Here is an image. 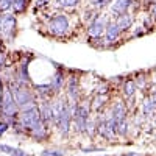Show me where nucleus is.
Masks as SVG:
<instances>
[{
  "mask_svg": "<svg viewBox=\"0 0 156 156\" xmlns=\"http://www.w3.org/2000/svg\"><path fill=\"white\" fill-rule=\"evenodd\" d=\"M11 94H12V98H14L16 105L20 111H27L30 108L34 106V100H33V94L31 90L25 89L20 83H16L11 86Z\"/></svg>",
  "mask_w": 156,
  "mask_h": 156,
  "instance_id": "1",
  "label": "nucleus"
},
{
  "mask_svg": "<svg viewBox=\"0 0 156 156\" xmlns=\"http://www.w3.org/2000/svg\"><path fill=\"white\" fill-rule=\"evenodd\" d=\"M73 120L76 131H86L89 122V105L87 103H78L73 111Z\"/></svg>",
  "mask_w": 156,
  "mask_h": 156,
  "instance_id": "2",
  "label": "nucleus"
},
{
  "mask_svg": "<svg viewBox=\"0 0 156 156\" xmlns=\"http://www.w3.org/2000/svg\"><path fill=\"white\" fill-rule=\"evenodd\" d=\"M39 122H42V117H41V111H39L36 106H33V108H30V109H27V111H22V114H20V122H19L22 126L31 129V128H34Z\"/></svg>",
  "mask_w": 156,
  "mask_h": 156,
  "instance_id": "3",
  "label": "nucleus"
},
{
  "mask_svg": "<svg viewBox=\"0 0 156 156\" xmlns=\"http://www.w3.org/2000/svg\"><path fill=\"white\" fill-rule=\"evenodd\" d=\"M48 28H50V33L55 34V36H62L69 30V19L64 16V14H56L50 19V23H48Z\"/></svg>",
  "mask_w": 156,
  "mask_h": 156,
  "instance_id": "4",
  "label": "nucleus"
},
{
  "mask_svg": "<svg viewBox=\"0 0 156 156\" xmlns=\"http://www.w3.org/2000/svg\"><path fill=\"white\" fill-rule=\"evenodd\" d=\"M0 105H2V112L5 114V117H16L17 105H16L14 98H12V94H11L9 89H5L3 90L2 100H0Z\"/></svg>",
  "mask_w": 156,
  "mask_h": 156,
  "instance_id": "5",
  "label": "nucleus"
},
{
  "mask_svg": "<svg viewBox=\"0 0 156 156\" xmlns=\"http://www.w3.org/2000/svg\"><path fill=\"white\" fill-rule=\"evenodd\" d=\"M14 28H16V19L12 14L8 12H2L0 14V33H2L6 39H11L14 34Z\"/></svg>",
  "mask_w": 156,
  "mask_h": 156,
  "instance_id": "6",
  "label": "nucleus"
},
{
  "mask_svg": "<svg viewBox=\"0 0 156 156\" xmlns=\"http://www.w3.org/2000/svg\"><path fill=\"white\" fill-rule=\"evenodd\" d=\"M108 23H109V20H108V17H105V16H98L97 19H94L92 22H90L89 30H87L89 37H90V39H98V37L103 34V31L106 30Z\"/></svg>",
  "mask_w": 156,
  "mask_h": 156,
  "instance_id": "7",
  "label": "nucleus"
},
{
  "mask_svg": "<svg viewBox=\"0 0 156 156\" xmlns=\"http://www.w3.org/2000/svg\"><path fill=\"white\" fill-rule=\"evenodd\" d=\"M120 28L115 22H109L108 27H106V34H105V45H109L112 42H115L119 39V34H120Z\"/></svg>",
  "mask_w": 156,
  "mask_h": 156,
  "instance_id": "8",
  "label": "nucleus"
},
{
  "mask_svg": "<svg viewBox=\"0 0 156 156\" xmlns=\"http://www.w3.org/2000/svg\"><path fill=\"white\" fill-rule=\"evenodd\" d=\"M131 3H133V0H117L115 3H112V6H111V11H112L114 17L117 19L119 16H123V14H126V11L129 9Z\"/></svg>",
  "mask_w": 156,
  "mask_h": 156,
  "instance_id": "9",
  "label": "nucleus"
},
{
  "mask_svg": "<svg viewBox=\"0 0 156 156\" xmlns=\"http://www.w3.org/2000/svg\"><path fill=\"white\" fill-rule=\"evenodd\" d=\"M125 115H126V106L123 105V101H115L111 109V117L117 123H120L122 120H125Z\"/></svg>",
  "mask_w": 156,
  "mask_h": 156,
  "instance_id": "10",
  "label": "nucleus"
},
{
  "mask_svg": "<svg viewBox=\"0 0 156 156\" xmlns=\"http://www.w3.org/2000/svg\"><path fill=\"white\" fill-rule=\"evenodd\" d=\"M41 117L45 123L53 122L55 123V112H53V105L50 101L44 100V103L41 105Z\"/></svg>",
  "mask_w": 156,
  "mask_h": 156,
  "instance_id": "11",
  "label": "nucleus"
},
{
  "mask_svg": "<svg viewBox=\"0 0 156 156\" xmlns=\"http://www.w3.org/2000/svg\"><path fill=\"white\" fill-rule=\"evenodd\" d=\"M67 94L72 100H78L80 97V81L76 76H70L69 78V84H67Z\"/></svg>",
  "mask_w": 156,
  "mask_h": 156,
  "instance_id": "12",
  "label": "nucleus"
},
{
  "mask_svg": "<svg viewBox=\"0 0 156 156\" xmlns=\"http://www.w3.org/2000/svg\"><path fill=\"white\" fill-rule=\"evenodd\" d=\"M31 131V136L33 137H36V139H44L45 136H47V126H45V122L42 120V122H39L34 128H31L30 129Z\"/></svg>",
  "mask_w": 156,
  "mask_h": 156,
  "instance_id": "13",
  "label": "nucleus"
},
{
  "mask_svg": "<svg viewBox=\"0 0 156 156\" xmlns=\"http://www.w3.org/2000/svg\"><path fill=\"white\" fill-rule=\"evenodd\" d=\"M115 23L119 25L120 30H128L129 27H131L133 23V16L131 14H123V16H119L115 19Z\"/></svg>",
  "mask_w": 156,
  "mask_h": 156,
  "instance_id": "14",
  "label": "nucleus"
},
{
  "mask_svg": "<svg viewBox=\"0 0 156 156\" xmlns=\"http://www.w3.org/2000/svg\"><path fill=\"white\" fill-rule=\"evenodd\" d=\"M62 84H64V76H62V72L58 70L53 76V80H51L50 86H51V89H53V92H58V90L62 87Z\"/></svg>",
  "mask_w": 156,
  "mask_h": 156,
  "instance_id": "15",
  "label": "nucleus"
},
{
  "mask_svg": "<svg viewBox=\"0 0 156 156\" xmlns=\"http://www.w3.org/2000/svg\"><path fill=\"white\" fill-rule=\"evenodd\" d=\"M34 89H36V92L41 95V97H44V98H47V97H50V95H53V94H55L50 84H45V86L37 84V86H34Z\"/></svg>",
  "mask_w": 156,
  "mask_h": 156,
  "instance_id": "16",
  "label": "nucleus"
},
{
  "mask_svg": "<svg viewBox=\"0 0 156 156\" xmlns=\"http://www.w3.org/2000/svg\"><path fill=\"white\" fill-rule=\"evenodd\" d=\"M136 83L134 81H131V80H128L126 83H125V86H123V90H125V95H126V98H129V97H134V94H136Z\"/></svg>",
  "mask_w": 156,
  "mask_h": 156,
  "instance_id": "17",
  "label": "nucleus"
},
{
  "mask_svg": "<svg viewBox=\"0 0 156 156\" xmlns=\"http://www.w3.org/2000/svg\"><path fill=\"white\" fill-rule=\"evenodd\" d=\"M12 8L17 12H22L25 8H27V0H12Z\"/></svg>",
  "mask_w": 156,
  "mask_h": 156,
  "instance_id": "18",
  "label": "nucleus"
},
{
  "mask_svg": "<svg viewBox=\"0 0 156 156\" xmlns=\"http://www.w3.org/2000/svg\"><path fill=\"white\" fill-rule=\"evenodd\" d=\"M42 156H64V151L59 148H53V150H44Z\"/></svg>",
  "mask_w": 156,
  "mask_h": 156,
  "instance_id": "19",
  "label": "nucleus"
},
{
  "mask_svg": "<svg viewBox=\"0 0 156 156\" xmlns=\"http://www.w3.org/2000/svg\"><path fill=\"white\" fill-rule=\"evenodd\" d=\"M12 6V0H0V11L6 12Z\"/></svg>",
  "mask_w": 156,
  "mask_h": 156,
  "instance_id": "20",
  "label": "nucleus"
},
{
  "mask_svg": "<svg viewBox=\"0 0 156 156\" xmlns=\"http://www.w3.org/2000/svg\"><path fill=\"white\" fill-rule=\"evenodd\" d=\"M108 3H109V0H92V6H94L95 9H101V8H105Z\"/></svg>",
  "mask_w": 156,
  "mask_h": 156,
  "instance_id": "21",
  "label": "nucleus"
},
{
  "mask_svg": "<svg viewBox=\"0 0 156 156\" xmlns=\"http://www.w3.org/2000/svg\"><path fill=\"white\" fill-rule=\"evenodd\" d=\"M58 3L61 6H75L78 3V0H58Z\"/></svg>",
  "mask_w": 156,
  "mask_h": 156,
  "instance_id": "22",
  "label": "nucleus"
},
{
  "mask_svg": "<svg viewBox=\"0 0 156 156\" xmlns=\"http://www.w3.org/2000/svg\"><path fill=\"white\" fill-rule=\"evenodd\" d=\"M0 150L5 151V153H8V154H14L17 148H14V147H9V145H0Z\"/></svg>",
  "mask_w": 156,
  "mask_h": 156,
  "instance_id": "23",
  "label": "nucleus"
},
{
  "mask_svg": "<svg viewBox=\"0 0 156 156\" xmlns=\"http://www.w3.org/2000/svg\"><path fill=\"white\" fill-rule=\"evenodd\" d=\"M8 128H9V123L8 122H0V134H3Z\"/></svg>",
  "mask_w": 156,
  "mask_h": 156,
  "instance_id": "24",
  "label": "nucleus"
},
{
  "mask_svg": "<svg viewBox=\"0 0 156 156\" xmlns=\"http://www.w3.org/2000/svg\"><path fill=\"white\" fill-rule=\"evenodd\" d=\"M5 64H6V56H5V53L0 51V69H3Z\"/></svg>",
  "mask_w": 156,
  "mask_h": 156,
  "instance_id": "25",
  "label": "nucleus"
},
{
  "mask_svg": "<svg viewBox=\"0 0 156 156\" xmlns=\"http://www.w3.org/2000/svg\"><path fill=\"white\" fill-rule=\"evenodd\" d=\"M50 2V0H36V6L37 8H41V6H45L47 3Z\"/></svg>",
  "mask_w": 156,
  "mask_h": 156,
  "instance_id": "26",
  "label": "nucleus"
},
{
  "mask_svg": "<svg viewBox=\"0 0 156 156\" xmlns=\"http://www.w3.org/2000/svg\"><path fill=\"white\" fill-rule=\"evenodd\" d=\"M11 156H30L28 153H25V151H22V150H16V153L14 154H11Z\"/></svg>",
  "mask_w": 156,
  "mask_h": 156,
  "instance_id": "27",
  "label": "nucleus"
},
{
  "mask_svg": "<svg viewBox=\"0 0 156 156\" xmlns=\"http://www.w3.org/2000/svg\"><path fill=\"white\" fill-rule=\"evenodd\" d=\"M150 11H151V17H153V19H156V2H154V3L151 5Z\"/></svg>",
  "mask_w": 156,
  "mask_h": 156,
  "instance_id": "28",
  "label": "nucleus"
},
{
  "mask_svg": "<svg viewBox=\"0 0 156 156\" xmlns=\"http://www.w3.org/2000/svg\"><path fill=\"white\" fill-rule=\"evenodd\" d=\"M125 156H140V154L139 153H126Z\"/></svg>",
  "mask_w": 156,
  "mask_h": 156,
  "instance_id": "29",
  "label": "nucleus"
},
{
  "mask_svg": "<svg viewBox=\"0 0 156 156\" xmlns=\"http://www.w3.org/2000/svg\"><path fill=\"white\" fill-rule=\"evenodd\" d=\"M153 114H154V120H156V109H154V112H153Z\"/></svg>",
  "mask_w": 156,
  "mask_h": 156,
  "instance_id": "30",
  "label": "nucleus"
},
{
  "mask_svg": "<svg viewBox=\"0 0 156 156\" xmlns=\"http://www.w3.org/2000/svg\"><path fill=\"white\" fill-rule=\"evenodd\" d=\"M151 2H153V3H154V2H156V0H151Z\"/></svg>",
  "mask_w": 156,
  "mask_h": 156,
  "instance_id": "31",
  "label": "nucleus"
}]
</instances>
